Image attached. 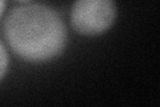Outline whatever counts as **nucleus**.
<instances>
[{"instance_id":"f257e3e1","label":"nucleus","mask_w":160,"mask_h":107,"mask_svg":"<svg viewBox=\"0 0 160 107\" xmlns=\"http://www.w3.org/2000/svg\"><path fill=\"white\" fill-rule=\"evenodd\" d=\"M4 34L15 52L31 62L48 60L59 55L67 39L60 16L40 4L13 9L4 23Z\"/></svg>"},{"instance_id":"f03ea898","label":"nucleus","mask_w":160,"mask_h":107,"mask_svg":"<svg viewBox=\"0 0 160 107\" xmlns=\"http://www.w3.org/2000/svg\"><path fill=\"white\" fill-rule=\"evenodd\" d=\"M116 16L113 0H76L71 11L73 28L83 35H99L111 27Z\"/></svg>"},{"instance_id":"7ed1b4c3","label":"nucleus","mask_w":160,"mask_h":107,"mask_svg":"<svg viewBox=\"0 0 160 107\" xmlns=\"http://www.w3.org/2000/svg\"><path fill=\"white\" fill-rule=\"evenodd\" d=\"M7 64H8V56H7V51L3 47V44L0 43V79L3 78L4 72L7 70Z\"/></svg>"},{"instance_id":"20e7f679","label":"nucleus","mask_w":160,"mask_h":107,"mask_svg":"<svg viewBox=\"0 0 160 107\" xmlns=\"http://www.w3.org/2000/svg\"><path fill=\"white\" fill-rule=\"evenodd\" d=\"M4 6H6V0H0V15H2V12H3Z\"/></svg>"},{"instance_id":"39448f33","label":"nucleus","mask_w":160,"mask_h":107,"mask_svg":"<svg viewBox=\"0 0 160 107\" xmlns=\"http://www.w3.org/2000/svg\"><path fill=\"white\" fill-rule=\"evenodd\" d=\"M19 2H28V0H19Z\"/></svg>"}]
</instances>
